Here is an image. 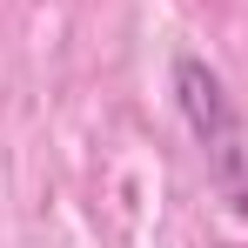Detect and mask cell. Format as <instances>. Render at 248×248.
Wrapping results in <instances>:
<instances>
[{
  "mask_svg": "<svg viewBox=\"0 0 248 248\" xmlns=\"http://www.w3.org/2000/svg\"><path fill=\"white\" fill-rule=\"evenodd\" d=\"M174 94H181V114H188V127H195V141H202L208 155L228 148V141H242L235 108H228V87H221V74H215L208 61L181 54V61H174Z\"/></svg>",
  "mask_w": 248,
  "mask_h": 248,
  "instance_id": "6da1fadb",
  "label": "cell"
}]
</instances>
